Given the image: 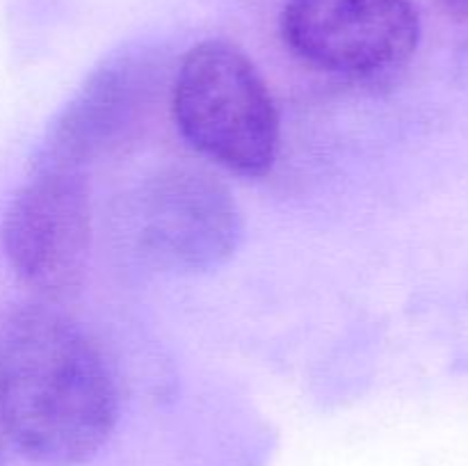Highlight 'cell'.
<instances>
[{"instance_id": "6", "label": "cell", "mask_w": 468, "mask_h": 466, "mask_svg": "<svg viewBox=\"0 0 468 466\" xmlns=\"http://www.w3.org/2000/svg\"><path fill=\"white\" fill-rule=\"evenodd\" d=\"M155 69L137 55L112 58L96 69L48 128L37 164L82 172L117 151L146 117Z\"/></svg>"}, {"instance_id": "2", "label": "cell", "mask_w": 468, "mask_h": 466, "mask_svg": "<svg viewBox=\"0 0 468 466\" xmlns=\"http://www.w3.org/2000/svg\"><path fill=\"white\" fill-rule=\"evenodd\" d=\"M172 112L187 144L242 176H265L282 144L277 105L238 46L208 39L178 64Z\"/></svg>"}, {"instance_id": "1", "label": "cell", "mask_w": 468, "mask_h": 466, "mask_svg": "<svg viewBox=\"0 0 468 466\" xmlns=\"http://www.w3.org/2000/svg\"><path fill=\"white\" fill-rule=\"evenodd\" d=\"M119 418V387L91 334L48 302L0 313V434L30 460L76 466Z\"/></svg>"}, {"instance_id": "4", "label": "cell", "mask_w": 468, "mask_h": 466, "mask_svg": "<svg viewBox=\"0 0 468 466\" xmlns=\"http://www.w3.org/2000/svg\"><path fill=\"white\" fill-rule=\"evenodd\" d=\"M3 249L26 286L46 300L78 291L91 242L85 174L37 164L3 217Z\"/></svg>"}, {"instance_id": "5", "label": "cell", "mask_w": 468, "mask_h": 466, "mask_svg": "<svg viewBox=\"0 0 468 466\" xmlns=\"http://www.w3.org/2000/svg\"><path fill=\"white\" fill-rule=\"evenodd\" d=\"M282 37L318 71L379 78L414 58L420 21L410 0H286Z\"/></svg>"}, {"instance_id": "7", "label": "cell", "mask_w": 468, "mask_h": 466, "mask_svg": "<svg viewBox=\"0 0 468 466\" xmlns=\"http://www.w3.org/2000/svg\"><path fill=\"white\" fill-rule=\"evenodd\" d=\"M451 16L460 18V21H468V0H437Z\"/></svg>"}, {"instance_id": "3", "label": "cell", "mask_w": 468, "mask_h": 466, "mask_svg": "<svg viewBox=\"0 0 468 466\" xmlns=\"http://www.w3.org/2000/svg\"><path fill=\"white\" fill-rule=\"evenodd\" d=\"M133 254L167 274H206L236 256L245 217L224 183L192 167L151 174L123 204Z\"/></svg>"}]
</instances>
